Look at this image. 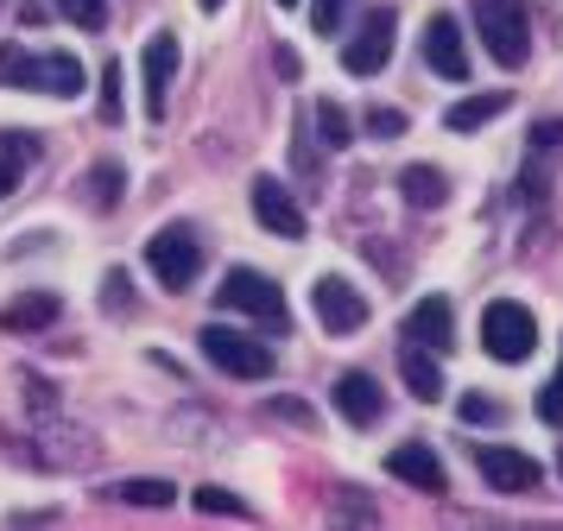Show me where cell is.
<instances>
[{
	"instance_id": "6da1fadb",
	"label": "cell",
	"mask_w": 563,
	"mask_h": 531,
	"mask_svg": "<svg viewBox=\"0 0 563 531\" xmlns=\"http://www.w3.org/2000/svg\"><path fill=\"white\" fill-rule=\"evenodd\" d=\"M468 20L500 70H519L532 57V0H468Z\"/></svg>"
},
{
	"instance_id": "7a4b0ae2",
	"label": "cell",
	"mask_w": 563,
	"mask_h": 531,
	"mask_svg": "<svg viewBox=\"0 0 563 531\" xmlns=\"http://www.w3.org/2000/svg\"><path fill=\"white\" fill-rule=\"evenodd\" d=\"M216 303L234 310V317H254L266 335H285V329H291V303H285L279 278L254 273V266H234V273L216 285Z\"/></svg>"
},
{
	"instance_id": "3957f363",
	"label": "cell",
	"mask_w": 563,
	"mask_h": 531,
	"mask_svg": "<svg viewBox=\"0 0 563 531\" xmlns=\"http://www.w3.org/2000/svg\"><path fill=\"white\" fill-rule=\"evenodd\" d=\"M197 349L209 354V367H222L229 379H273V367H279V354L266 349L260 335L229 329V323H209L203 335H197Z\"/></svg>"
},
{
	"instance_id": "277c9868",
	"label": "cell",
	"mask_w": 563,
	"mask_h": 531,
	"mask_svg": "<svg viewBox=\"0 0 563 531\" xmlns=\"http://www.w3.org/2000/svg\"><path fill=\"white\" fill-rule=\"evenodd\" d=\"M146 266H153V278L165 285V291H190L197 285V273H203V241H197V228H158L153 241H146Z\"/></svg>"
},
{
	"instance_id": "5b68a950",
	"label": "cell",
	"mask_w": 563,
	"mask_h": 531,
	"mask_svg": "<svg viewBox=\"0 0 563 531\" xmlns=\"http://www.w3.org/2000/svg\"><path fill=\"white\" fill-rule=\"evenodd\" d=\"M482 349L494 354V361L519 367V361L538 349V317H532L519 298H494V303L482 310Z\"/></svg>"
},
{
	"instance_id": "8992f818",
	"label": "cell",
	"mask_w": 563,
	"mask_h": 531,
	"mask_svg": "<svg viewBox=\"0 0 563 531\" xmlns=\"http://www.w3.org/2000/svg\"><path fill=\"white\" fill-rule=\"evenodd\" d=\"M393 38H399V13H393V7H374V13L355 25V38L342 45V70L349 76H380L386 57H393Z\"/></svg>"
},
{
	"instance_id": "52a82bcc",
	"label": "cell",
	"mask_w": 563,
	"mask_h": 531,
	"mask_svg": "<svg viewBox=\"0 0 563 531\" xmlns=\"http://www.w3.org/2000/svg\"><path fill=\"white\" fill-rule=\"evenodd\" d=\"M310 303H317V323L330 329V335H361L367 329V298H361L349 278H317L310 285Z\"/></svg>"
},
{
	"instance_id": "ba28073f",
	"label": "cell",
	"mask_w": 563,
	"mask_h": 531,
	"mask_svg": "<svg viewBox=\"0 0 563 531\" xmlns=\"http://www.w3.org/2000/svg\"><path fill=\"white\" fill-rule=\"evenodd\" d=\"M140 82H146V114L165 121V101H172V82H178V32H153L146 51H140Z\"/></svg>"
},
{
	"instance_id": "9c48e42d",
	"label": "cell",
	"mask_w": 563,
	"mask_h": 531,
	"mask_svg": "<svg viewBox=\"0 0 563 531\" xmlns=\"http://www.w3.org/2000/svg\"><path fill=\"white\" fill-rule=\"evenodd\" d=\"M475 468H482L487 487H500V494H532L538 480H544V468H538L526 450H507V443H482L475 450Z\"/></svg>"
},
{
	"instance_id": "30bf717a",
	"label": "cell",
	"mask_w": 563,
	"mask_h": 531,
	"mask_svg": "<svg viewBox=\"0 0 563 531\" xmlns=\"http://www.w3.org/2000/svg\"><path fill=\"white\" fill-rule=\"evenodd\" d=\"M424 64H431L443 82H462L468 76V45H462V20L450 13H431L424 20Z\"/></svg>"
},
{
	"instance_id": "8fae6325",
	"label": "cell",
	"mask_w": 563,
	"mask_h": 531,
	"mask_svg": "<svg viewBox=\"0 0 563 531\" xmlns=\"http://www.w3.org/2000/svg\"><path fill=\"white\" fill-rule=\"evenodd\" d=\"M254 222L279 241H305V209L285 197L279 177H254Z\"/></svg>"
},
{
	"instance_id": "7c38bea8",
	"label": "cell",
	"mask_w": 563,
	"mask_h": 531,
	"mask_svg": "<svg viewBox=\"0 0 563 531\" xmlns=\"http://www.w3.org/2000/svg\"><path fill=\"white\" fill-rule=\"evenodd\" d=\"M386 475L406 480V487H418V494H443V487H450L443 455H437L431 443H399V450L386 455Z\"/></svg>"
},
{
	"instance_id": "4fadbf2b",
	"label": "cell",
	"mask_w": 563,
	"mask_h": 531,
	"mask_svg": "<svg viewBox=\"0 0 563 531\" xmlns=\"http://www.w3.org/2000/svg\"><path fill=\"white\" fill-rule=\"evenodd\" d=\"M26 89H45V96L70 101L82 96V64L70 51H32L26 57Z\"/></svg>"
},
{
	"instance_id": "5bb4252c",
	"label": "cell",
	"mask_w": 563,
	"mask_h": 531,
	"mask_svg": "<svg viewBox=\"0 0 563 531\" xmlns=\"http://www.w3.org/2000/svg\"><path fill=\"white\" fill-rule=\"evenodd\" d=\"M450 335H456V310H450V298H418L406 317V342L411 349H450Z\"/></svg>"
},
{
	"instance_id": "9a60e30c",
	"label": "cell",
	"mask_w": 563,
	"mask_h": 531,
	"mask_svg": "<svg viewBox=\"0 0 563 531\" xmlns=\"http://www.w3.org/2000/svg\"><path fill=\"white\" fill-rule=\"evenodd\" d=\"M380 405H386V399H380V379H374V374H361V367H355V374L335 379V411H342L349 424L367 430L374 418H380Z\"/></svg>"
},
{
	"instance_id": "2e32d148",
	"label": "cell",
	"mask_w": 563,
	"mask_h": 531,
	"mask_svg": "<svg viewBox=\"0 0 563 531\" xmlns=\"http://www.w3.org/2000/svg\"><path fill=\"white\" fill-rule=\"evenodd\" d=\"M57 310H64L57 291H26V298L0 303V329H7V335H20V329H52Z\"/></svg>"
},
{
	"instance_id": "e0dca14e",
	"label": "cell",
	"mask_w": 563,
	"mask_h": 531,
	"mask_svg": "<svg viewBox=\"0 0 563 531\" xmlns=\"http://www.w3.org/2000/svg\"><path fill=\"white\" fill-rule=\"evenodd\" d=\"M32 158H38V140L20 133V126H0V197L20 190V177L32 172Z\"/></svg>"
},
{
	"instance_id": "ac0fdd59",
	"label": "cell",
	"mask_w": 563,
	"mask_h": 531,
	"mask_svg": "<svg viewBox=\"0 0 563 531\" xmlns=\"http://www.w3.org/2000/svg\"><path fill=\"white\" fill-rule=\"evenodd\" d=\"M399 374H406V392H411V399H424V405L443 399V367H437V354H431V349H406Z\"/></svg>"
},
{
	"instance_id": "d6986e66",
	"label": "cell",
	"mask_w": 563,
	"mask_h": 531,
	"mask_svg": "<svg viewBox=\"0 0 563 531\" xmlns=\"http://www.w3.org/2000/svg\"><path fill=\"white\" fill-rule=\"evenodd\" d=\"M507 108H512V96H500V89H487V96L456 101V108L443 114V126H450V133H475V126H487L494 114H507Z\"/></svg>"
},
{
	"instance_id": "ffe728a7",
	"label": "cell",
	"mask_w": 563,
	"mask_h": 531,
	"mask_svg": "<svg viewBox=\"0 0 563 531\" xmlns=\"http://www.w3.org/2000/svg\"><path fill=\"white\" fill-rule=\"evenodd\" d=\"M399 197H406L411 209H437V202L450 197V177L437 172V165H406V172H399Z\"/></svg>"
},
{
	"instance_id": "44dd1931",
	"label": "cell",
	"mask_w": 563,
	"mask_h": 531,
	"mask_svg": "<svg viewBox=\"0 0 563 531\" xmlns=\"http://www.w3.org/2000/svg\"><path fill=\"white\" fill-rule=\"evenodd\" d=\"M121 190H128V172H121L114 158H102L96 172L82 177V197H89V209H114V202H121Z\"/></svg>"
},
{
	"instance_id": "7402d4cb",
	"label": "cell",
	"mask_w": 563,
	"mask_h": 531,
	"mask_svg": "<svg viewBox=\"0 0 563 531\" xmlns=\"http://www.w3.org/2000/svg\"><path fill=\"white\" fill-rule=\"evenodd\" d=\"M114 500H128V506H172V500H178V487H172V480H158V475H140V480H121V487H114Z\"/></svg>"
},
{
	"instance_id": "603a6c76",
	"label": "cell",
	"mask_w": 563,
	"mask_h": 531,
	"mask_svg": "<svg viewBox=\"0 0 563 531\" xmlns=\"http://www.w3.org/2000/svg\"><path fill=\"white\" fill-rule=\"evenodd\" d=\"M317 133H323V146H349V140H355V126H349V108H342V101H317Z\"/></svg>"
},
{
	"instance_id": "cb8c5ba5",
	"label": "cell",
	"mask_w": 563,
	"mask_h": 531,
	"mask_svg": "<svg viewBox=\"0 0 563 531\" xmlns=\"http://www.w3.org/2000/svg\"><path fill=\"white\" fill-rule=\"evenodd\" d=\"M190 506H197V512H209V519H247V500H234L229 487H197V494H190Z\"/></svg>"
},
{
	"instance_id": "d4e9b609",
	"label": "cell",
	"mask_w": 563,
	"mask_h": 531,
	"mask_svg": "<svg viewBox=\"0 0 563 531\" xmlns=\"http://www.w3.org/2000/svg\"><path fill=\"white\" fill-rule=\"evenodd\" d=\"M57 13L70 25H82V32H102L108 25V0H57Z\"/></svg>"
},
{
	"instance_id": "484cf974",
	"label": "cell",
	"mask_w": 563,
	"mask_h": 531,
	"mask_svg": "<svg viewBox=\"0 0 563 531\" xmlns=\"http://www.w3.org/2000/svg\"><path fill=\"white\" fill-rule=\"evenodd\" d=\"M26 45H0V89H26Z\"/></svg>"
},
{
	"instance_id": "4316f807",
	"label": "cell",
	"mask_w": 563,
	"mask_h": 531,
	"mask_svg": "<svg viewBox=\"0 0 563 531\" xmlns=\"http://www.w3.org/2000/svg\"><path fill=\"white\" fill-rule=\"evenodd\" d=\"M538 418L544 424H563V361H558V374L544 379V392H538Z\"/></svg>"
},
{
	"instance_id": "83f0119b",
	"label": "cell",
	"mask_w": 563,
	"mask_h": 531,
	"mask_svg": "<svg viewBox=\"0 0 563 531\" xmlns=\"http://www.w3.org/2000/svg\"><path fill=\"white\" fill-rule=\"evenodd\" d=\"M349 7H355V0H310V32H323V38H330Z\"/></svg>"
},
{
	"instance_id": "f1b7e54d",
	"label": "cell",
	"mask_w": 563,
	"mask_h": 531,
	"mask_svg": "<svg viewBox=\"0 0 563 531\" xmlns=\"http://www.w3.org/2000/svg\"><path fill=\"white\" fill-rule=\"evenodd\" d=\"M102 121H121V64H102Z\"/></svg>"
},
{
	"instance_id": "f546056e",
	"label": "cell",
	"mask_w": 563,
	"mask_h": 531,
	"mask_svg": "<svg viewBox=\"0 0 563 531\" xmlns=\"http://www.w3.org/2000/svg\"><path fill=\"white\" fill-rule=\"evenodd\" d=\"M367 133H374V140H399V133H406V114H399V108H367Z\"/></svg>"
},
{
	"instance_id": "4dcf8cb0",
	"label": "cell",
	"mask_w": 563,
	"mask_h": 531,
	"mask_svg": "<svg viewBox=\"0 0 563 531\" xmlns=\"http://www.w3.org/2000/svg\"><path fill=\"white\" fill-rule=\"evenodd\" d=\"M266 418H279V424H298V430H310V424H317L305 399H273V405H266Z\"/></svg>"
},
{
	"instance_id": "1f68e13d",
	"label": "cell",
	"mask_w": 563,
	"mask_h": 531,
	"mask_svg": "<svg viewBox=\"0 0 563 531\" xmlns=\"http://www.w3.org/2000/svg\"><path fill=\"white\" fill-rule=\"evenodd\" d=\"M462 418H468V424H500V405L487 399V392H468V399H462Z\"/></svg>"
},
{
	"instance_id": "d6a6232c",
	"label": "cell",
	"mask_w": 563,
	"mask_h": 531,
	"mask_svg": "<svg viewBox=\"0 0 563 531\" xmlns=\"http://www.w3.org/2000/svg\"><path fill=\"white\" fill-rule=\"evenodd\" d=\"M108 310H128V273H108Z\"/></svg>"
},
{
	"instance_id": "836d02e7",
	"label": "cell",
	"mask_w": 563,
	"mask_h": 531,
	"mask_svg": "<svg viewBox=\"0 0 563 531\" xmlns=\"http://www.w3.org/2000/svg\"><path fill=\"white\" fill-rule=\"evenodd\" d=\"M273 64H279L285 82H298V70H305V64H298V51H285V45H279V57H273Z\"/></svg>"
},
{
	"instance_id": "e575fe53",
	"label": "cell",
	"mask_w": 563,
	"mask_h": 531,
	"mask_svg": "<svg viewBox=\"0 0 563 531\" xmlns=\"http://www.w3.org/2000/svg\"><path fill=\"white\" fill-rule=\"evenodd\" d=\"M197 7H203V13H222V7H229V0H197Z\"/></svg>"
},
{
	"instance_id": "d590c367",
	"label": "cell",
	"mask_w": 563,
	"mask_h": 531,
	"mask_svg": "<svg viewBox=\"0 0 563 531\" xmlns=\"http://www.w3.org/2000/svg\"><path fill=\"white\" fill-rule=\"evenodd\" d=\"M279 7H298V0H279Z\"/></svg>"
},
{
	"instance_id": "8d00e7d4",
	"label": "cell",
	"mask_w": 563,
	"mask_h": 531,
	"mask_svg": "<svg viewBox=\"0 0 563 531\" xmlns=\"http://www.w3.org/2000/svg\"><path fill=\"white\" fill-rule=\"evenodd\" d=\"M558 468H563V455H558Z\"/></svg>"
}]
</instances>
